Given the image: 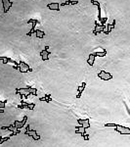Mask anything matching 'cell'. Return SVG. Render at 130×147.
<instances>
[{
  "label": "cell",
  "instance_id": "cell-1",
  "mask_svg": "<svg viewBox=\"0 0 130 147\" xmlns=\"http://www.w3.org/2000/svg\"><path fill=\"white\" fill-rule=\"evenodd\" d=\"M15 93L20 94L22 98H23V96H24V99H28L30 95L37 96V89L36 88L30 87V86H28L26 88H16Z\"/></svg>",
  "mask_w": 130,
  "mask_h": 147
},
{
  "label": "cell",
  "instance_id": "cell-2",
  "mask_svg": "<svg viewBox=\"0 0 130 147\" xmlns=\"http://www.w3.org/2000/svg\"><path fill=\"white\" fill-rule=\"evenodd\" d=\"M105 126H113L115 128V132H117L120 134H130V128L119 125V124H105Z\"/></svg>",
  "mask_w": 130,
  "mask_h": 147
},
{
  "label": "cell",
  "instance_id": "cell-3",
  "mask_svg": "<svg viewBox=\"0 0 130 147\" xmlns=\"http://www.w3.org/2000/svg\"><path fill=\"white\" fill-rule=\"evenodd\" d=\"M24 134L28 135V136H30V137H31V138H32L33 140H39V139H40V135L38 134L37 130H30V125L26 126V132H24Z\"/></svg>",
  "mask_w": 130,
  "mask_h": 147
},
{
  "label": "cell",
  "instance_id": "cell-4",
  "mask_svg": "<svg viewBox=\"0 0 130 147\" xmlns=\"http://www.w3.org/2000/svg\"><path fill=\"white\" fill-rule=\"evenodd\" d=\"M91 3L93 4V5H96L98 7V12H99V15H98V19H99V21L101 22V25L105 26V24H106L107 21H108V17L102 18V16H101V4H100V2L97 1V0H91Z\"/></svg>",
  "mask_w": 130,
  "mask_h": 147
},
{
  "label": "cell",
  "instance_id": "cell-5",
  "mask_svg": "<svg viewBox=\"0 0 130 147\" xmlns=\"http://www.w3.org/2000/svg\"><path fill=\"white\" fill-rule=\"evenodd\" d=\"M19 70L20 72L23 74H26L28 73V72H32V69H30V67L28 66L26 63H24V61H21V62L19 63Z\"/></svg>",
  "mask_w": 130,
  "mask_h": 147
},
{
  "label": "cell",
  "instance_id": "cell-6",
  "mask_svg": "<svg viewBox=\"0 0 130 147\" xmlns=\"http://www.w3.org/2000/svg\"><path fill=\"white\" fill-rule=\"evenodd\" d=\"M13 4L14 3L11 0H2V6H3L4 14H7V12H9V10L13 6Z\"/></svg>",
  "mask_w": 130,
  "mask_h": 147
},
{
  "label": "cell",
  "instance_id": "cell-7",
  "mask_svg": "<svg viewBox=\"0 0 130 147\" xmlns=\"http://www.w3.org/2000/svg\"><path fill=\"white\" fill-rule=\"evenodd\" d=\"M26 121H28V117L24 116L22 121H15L13 125H14V126L16 128V130H21L22 128H24V126H26Z\"/></svg>",
  "mask_w": 130,
  "mask_h": 147
},
{
  "label": "cell",
  "instance_id": "cell-8",
  "mask_svg": "<svg viewBox=\"0 0 130 147\" xmlns=\"http://www.w3.org/2000/svg\"><path fill=\"white\" fill-rule=\"evenodd\" d=\"M34 107H35L34 103H28L24 100H22V104L18 106V108H20V109H28V110H33Z\"/></svg>",
  "mask_w": 130,
  "mask_h": 147
},
{
  "label": "cell",
  "instance_id": "cell-9",
  "mask_svg": "<svg viewBox=\"0 0 130 147\" xmlns=\"http://www.w3.org/2000/svg\"><path fill=\"white\" fill-rule=\"evenodd\" d=\"M98 76L103 80H112V78H113L112 74L108 73V72H105V71L99 72V73H98Z\"/></svg>",
  "mask_w": 130,
  "mask_h": 147
},
{
  "label": "cell",
  "instance_id": "cell-10",
  "mask_svg": "<svg viewBox=\"0 0 130 147\" xmlns=\"http://www.w3.org/2000/svg\"><path fill=\"white\" fill-rule=\"evenodd\" d=\"M48 49H49V45H46L45 49H44V50H42V51H40V53H39L43 61H49V56H50L51 52H49Z\"/></svg>",
  "mask_w": 130,
  "mask_h": 147
},
{
  "label": "cell",
  "instance_id": "cell-11",
  "mask_svg": "<svg viewBox=\"0 0 130 147\" xmlns=\"http://www.w3.org/2000/svg\"><path fill=\"white\" fill-rule=\"evenodd\" d=\"M28 24H32V27H31V29H30V33H26V35H28V37H31V35H32V33H34V31H35V26H36L37 24H40V22L38 21V20H33V19H30V20H28Z\"/></svg>",
  "mask_w": 130,
  "mask_h": 147
},
{
  "label": "cell",
  "instance_id": "cell-12",
  "mask_svg": "<svg viewBox=\"0 0 130 147\" xmlns=\"http://www.w3.org/2000/svg\"><path fill=\"white\" fill-rule=\"evenodd\" d=\"M77 123L79 124V126H83L85 130H87V128H89L91 126L89 119H78L77 120Z\"/></svg>",
  "mask_w": 130,
  "mask_h": 147
},
{
  "label": "cell",
  "instance_id": "cell-13",
  "mask_svg": "<svg viewBox=\"0 0 130 147\" xmlns=\"http://www.w3.org/2000/svg\"><path fill=\"white\" fill-rule=\"evenodd\" d=\"M47 8L49 9V10H52V11H57V12H59L60 11V6H61V4L58 3V2H55V3H49L47 4Z\"/></svg>",
  "mask_w": 130,
  "mask_h": 147
},
{
  "label": "cell",
  "instance_id": "cell-14",
  "mask_svg": "<svg viewBox=\"0 0 130 147\" xmlns=\"http://www.w3.org/2000/svg\"><path fill=\"white\" fill-rule=\"evenodd\" d=\"M0 61H3V64H7V63H11L13 64V66H19V63L17 61L13 60V59L9 57H0Z\"/></svg>",
  "mask_w": 130,
  "mask_h": 147
},
{
  "label": "cell",
  "instance_id": "cell-15",
  "mask_svg": "<svg viewBox=\"0 0 130 147\" xmlns=\"http://www.w3.org/2000/svg\"><path fill=\"white\" fill-rule=\"evenodd\" d=\"M85 86H86V82H82L81 85H78L77 86V98L79 99L81 97L82 93H83L84 89H85Z\"/></svg>",
  "mask_w": 130,
  "mask_h": 147
},
{
  "label": "cell",
  "instance_id": "cell-16",
  "mask_svg": "<svg viewBox=\"0 0 130 147\" xmlns=\"http://www.w3.org/2000/svg\"><path fill=\"white\" fill-rule=\"evenodd\" d=\"M115 24H116V21H115V20H114L112 24H109V25H108V26H107L108 31H104V33H106V35H109V33H111V31H113V29H115Z\"/></svg>",
  "mask_w": 130,
  "mask_h": 147
},
{
  "label": "cell",
  "instance_id": "cell-17",
  "mask_svg": "<svg viewBox=\"0 0 130 147\" xmlns=\"http://www.w3.org/2000/svg\"><path fill=\"white\" fill-rule=\"evenodd\" d=\"M95 56H94V54L93 53H90L89 54V57L88 59H87V64L89 65V66H93L94 65V61H95Z\"/></svg>",
  "mask_w": 130,
  "mask_h": 147
},
{
  "label": "cell",
  "instance_id": "cell-18",
  "mask_svg": "<svg viewBox=\"0 0 130 147\" xmlns=\"http://www.w3.org/2000/svg\"><path fill=\"white\" fill-rule=\"evenodd\" d=\"M39 100L40 101H45V102L49 103V102H51L53 99H52V96H51V94H46V95L44 96V97H40Z\"/></svg>",
  "mask_w": 130,
  "mask_h": 147
},
{
  "label": "cell",
  "instance_id": "cell-19",
  "mask_svg": "<svg viewBox=\"0 0 130 147\" xmlns=\"http://www.w3.org/2000/svg\"><path fill=\"white\" fill-rule=\"evenodd\" d=\"M93 54L95 57H105L107 55V50L103 49L102 52H93Z\"/></svg>",
  "mask_w": 130,
  "mask_h": 147
},
{
  "label": "cell",
  "instance_id": "cell-20",
  "mask_svg": "<svg viewBox=\"0 0 130 147\" xmlns=\"http://www.w3.org/2000/svg\"><path fill=\"white\" fill-rule=\"evenodd\" d=\"M34 33H35L36 37H38V38H43L44 37H45V33H44L43 31H40V29H35Z\"/></svg>",
  "mask_w": 130,
  "mask_h": 147
},
{
  "label": "cell",
  "instance_id": "cell-21",
  "mask_svg": "<svg viewBox=\"0 0 130 147\" xmlns=\"http://www.w3.org/2000/svg\"><path fill=\"white\" fill-rule=\"evenodd\" d=\"M1 130H7L8 132H16V130H16V128L14 126V125H11V126H2Z\"/></svg>",
  "mask_w": 130,
  "mask_h": 147
},
{
  "label": "cell",
  "instance_id": "cell-22",
  "mask_svg": "<svg viewBox=\"0 0 130 147\" xmlns=\"http://www.w3.org/2000/svg\"><path fill=\"white\" fill-rule=\"evenodd\" d=\"M78 4V1H71V0H68V1L61 3V6H68V5H77Z\"/></svg>",
  "mask_w": 130,
  "mask_h": 147
},
{
  "label": "cell",
  "instance_id": "cell-23",
  "mask_svg": "<svg viewBox=\"0 0 130 147\" xmlns=\"http://www.w3.org/2000/svg\"><path fill=\"white\" fill-rule=\"evenodd\" d=\"M6 103H7V100H0V114L4 113V110L2 108H5Z\"/></svg>",
  "mask_w": 130,
  "mask_h": 147
},
{
  "label": "cell",
  "instance_id": "cell-24",
  "mask_svg": "<svg viewBox=\"0 0 130 147\" xmlns=\"http://www.w3.org/2000/svg\"><path fill=\"white\" fill-rule=\"evenodd\" d=\"M85 128H83V126H77L75 128V132L77 133H80V134H82L83 132H85Z\"/></svg>",
  "mask_w": 130,
  "mask_h": 147
},
{
  "label": "cell",
  "instance_id": "cell-25",
  "mask_svg": "<svg viewBox=\"0 0 130 147\" xmlns=\"http://www.w3.org/2000/svg\"><path fill=\"white\" fill-rule=\"evenodd\" d=\"M81 135H82V137H83L85 140H89V134H88V133H86V132L82 133Z\"/></svg>",
  "mask_w": 130,
  "mask_h": 147
}]
</instances>
